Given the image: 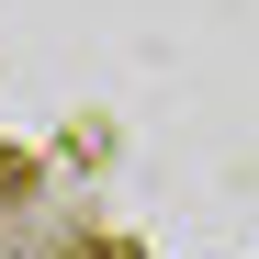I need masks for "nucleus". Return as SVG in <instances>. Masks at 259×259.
Segmentation results:
<instances>
[]
</instances>
